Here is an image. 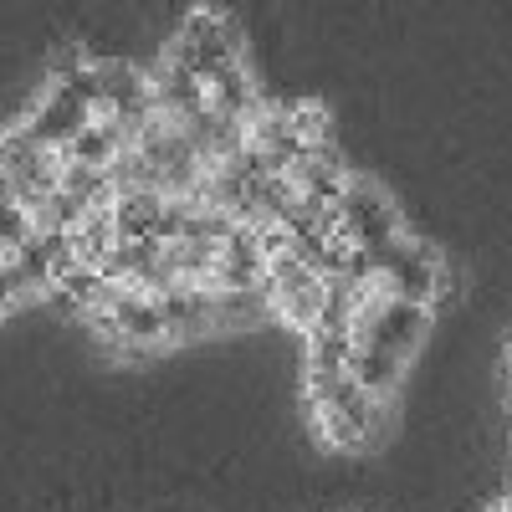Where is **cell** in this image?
<instances>
[{"instance_id": "obj_1", "label": "cell", "mask_w": 512, "mask_h": 512, "mask_svg": "<svg viewBox=\"0 0 512 512\" xmlns=\"http://www.w3.org/2000/svg\"><path fill=\"white\" fill-rule=\"evenodd\" d=\"M338 226H344V236L364 251H379V246H390L395 236L410 231L395 195L369 175H349L344 195H338Z\"/></svg>"}, {"instance_id": "obj_2", "label": "cell", "mask_w": 512, "mask_h": 512, "mask_svg": "<svg viewBox=\"0 0 512 512\" xmlns=\"http://www.w3.org/2000/svg\"><path fill=\"white\" fill-rule=\"evenodd\" d=\"M88 118H93V103L82 98L77 88H62V82H47V88L31 98V108L21 113L26 134L36 144H47V149H67L82 134V123H88Z\"/></svg>"}, {"instance_id": "obj_3", "label": "cell", "mask_w": 512, "mask_h": 512, "mask_svg": "<svg viewBox=\"0 0 512 512\" xmlns=\"http://www.w3.org/2000/svg\"><path fill=\"white\" fill-rule=\"evenodd\" d=\"M267 98H262V82H256V72L246 67V57L241 62H226V67H216L205 77V108H216V113H226V118H251L256 108H262Z\"/></svg>"}, {"instance_id": "obj_4", "label": "cell", "mask_w": 512, "mask_h": 512, "mask_svg": "<svg viewBox=\"0 0 512 512\" xmlns=\"http://www.w3.org/2000/svg\"><path fill=\"white\" fill-rule=\"evenodd\" d=\"M159 210H164V195H159V190H123V195L108 200V216H113V226H118V241H144V236H154Z\"/></svg>"}, {"instance_id": "obj_5", "label": "cell", "mask_w": 512, "mask_h": 512, "mask_svg": "<svg viewBox=\"0 0 512 512\" xmlns=\"http://www.w3.org/2000/svg\"><path fill=\"white\" fill-rule=\"evenodd\" d=\"M67 236H72L77 262H88V267H103L108 256H113V246H118V226H113V216H108V205L88 210V216H82Z\"/></svg>"}, {"instance_id": "obj_6", "label": "cell", "mask_w": 512, "mask_h": 512, "mask_svg": "<svg viewBox=\"0 0 512 512\" xmlns=\"http://www.w3.org/2000/svg\"><path fill=\"white\" fill-rule=\"evenodd\" d=\"M31 236H36V216L16 195H6L0 200V256H16L21 246H31Z\"/></svg>"}, {"instance_id": "obj_7", "label": "cell", "mask_w": 512, "mask_h": 512, "mask_svg": "<svg viewBox=\"0 0 512 512\" xmlns=\"http://www.w3.org/2000/svg\"><path fill=\"white\" fill-rule=\"evenodd\" d=\"M11 195V175H6V164H0V200Z\"/></svg>"}]
</instances>
